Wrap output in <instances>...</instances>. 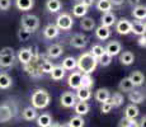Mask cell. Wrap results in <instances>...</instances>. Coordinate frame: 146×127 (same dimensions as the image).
I'll return each mask as SVG.
<instances>
[{
	"instance_id": "1",
	"label": "cell",
	"mask_w": 146,
	"mask_h": 127,
	"mask_svg": "<svg viewBox=\"0 0 146 127\" xmlns=\"http://www.w3.org/2000/svg\"><path fill=\"white\" fill-rule=\"evenodd\" d=\"M98 66V60L90 52H84L76 60V67L81 74H92Z\"/></svg>"
},
{
	"instance_id": "2",
	"label": "cell",
	"mask_w": 146,
	"mask_h": 127,
	"mask_svg": "<svg viewBox=\"0 0 146 127\" xmlns=\"http://www.w3.org/2000/svg\"><path fill=\"white\" fill-rule=\"evenodd\" d=\"M51 95L44 89H36L32 94V106L36 109H43L50 104Z\"/></svg>"
},
{
	"instance_id": "3",
	"label": "cell",
	"mask_w": 146,
	"mask_h": 127,
	"mask_svg": "<svg viewBox=\"0 0 146 127\" xmlns=\"http://www.w3.org/2000/svg\"><path fill=\"white\" fill-rule=\"evenodd\" d=\"M21 23H22V28L33 33L40 27V19L36 15H33V14H24L21 19Z\"/></svg>"
},
{
	"instance_id": "4",
	"label": "cell",
	"mask_w": 146,
	"mask_h": 127,
	"mask_svg": "<svg viewBox=\"0 0 146 127\" xmlns=\"http://www.w3.org/2000/svg\"><path fill=\"white\" fill-rule=\"evenodd\" d=\"M72 25H74V19L67 13H61L56 19V27L60 31H70Z\"/></svg>"
},
{
	"instance_id": "5",
	"label": "cell",
	"mask_w": 146,
	"mask_h": 127,
	"mask_svg": "<svg viewBox=\"0 0 146 127\" xmlns=\"http://www.w3.org/2000/svg\"><path fill=\"white\" fill-rule=\"evenodd\" d=\"M60 102L61 106L65 107V108H72L75 106V103H76V95L72 92H65L61 95Z\"/></svg>"
},
{
	"instance_id": "6",
	"label": "cell",
	"mask_w": 146,
	"mask_h": 127,
	"mask_svg": "<svg viewBox=\"0 0 146 127\" xmlns=\"http://www.w3.org/2000/svg\"><path fill=\"white\" fill-rule=\"evenodd\" d=\"M13 116H14L13 109L9 104H7V103L0 104V123L9 122L13 118Z\"/></svg>"
},
{
	"instance_id": "7",
	"label": "cell",
	"mask_w": 146,
	"mask_h": 127,
	"mask_svg": "<svg viewBox=\"0 0 146 127\" xmlns=\"http://www.w3.org/2000/svg\"><path fill=\"white\" fill-rule=\"evenodd\" d=\"M131 23L132 22H130L128 19L126 18H121L118 22H116V31L118 35H128V33H131Z\"/></svg>"
},
{
	"instance_id": "8",
	"label": "cell",
	"mask_w": 146,
	"mask_h": 127,
	"mask_svg": "<svg viewBox=\"0 0 146 127\" xmlns=\"http://www.w3.org/2000/svg\"><path fill=\"white\" fill-rule=\"evenodd\" d=\"M67 85L71 89L76 90L81 86V72L80 71H72L67 78Z\"/></svg>"
},
{
	"instance_id": "9",
	"label": "cell",
	"mask_w": 146,
	"mask_h": 127,
	"mask_svg": "<svg viewBox=\"0 0 146 127\" xmlns=\"http://www.w3.org/2000/svg\"><path fill=\"white\" fill-rule=\"evenodd\" d=\"M86 43H88V39L84 35H81V33H76L75 36H72V38L70 39V45H71L72 47H75V49H84V47L86 46Z\"/></svg>"
},
{
	"instance_id": "10",
	"label": "cell",
	"mask_w": 146,
	"mask_h": 127,
	"mask_svg": "<svg viewBox=\"0 0 146 127\" xmlns=\"http://www.w3.org/2000/svg\"><path fill=\"white\" fill-rule=\"evenodd\" d=\"M104 50L108 55H111L112 57H113V56H117L121 51H122V46H121V43L118 41H111L104 47Z\"/></svg>"
},
{
	"instance_id": "11",
	"label": "cell",
	"mask_w": 146,
	"mask_h": 127,
	"mask_svg": "<svg viewBox=\"0 0 146 127\" xmlns=\"http://www.w3.org/2000/svg\"><path fill=\"white\" fill-rule=\"evenodd\" d=\"M33 57V51L32 49H21L18 51V60L23 65L28 64Z\"/></svg>"
},
{
	"instance_id": "12",
	"label": "cell",
	"mask_w": 146,
	"mask_h": 127,
	"mask_svg": "<svg viewBox=\"0 0 146 127\" xmlns=\"http://www.w3.org/2000/svg\"><path fill=\"white\" fill-rule=\"evenodd\" d=\"M131 32L136 36H142L146 32V25L145 22L142 21H135L133 23H131Z\"/></svg>"
},
{
	"instance_id": "13",
	"label": "cell",
	"mask_w": 146,
	"mask_h": 127,
	"mask_svg": "<svg viewBox=\"0 0 146 127\" xmlns=\"http://www.w3.org/2000/svg\"><path fill=\"white\" fill-rule=\"evenodd\" d=\"M62 53H64V49L57 43L51 45V46H48V49H47V55H48L50 59H58Z\"/></svg>"
},
{
	"instance_id": "14",
	"label": "cell",
	"mask_w": 146,
	"mask_h": 127,
	"mask_svg": "<svg viewBox=\"0 0 146 127\" xmlns=\"http://www.w3.org/2000/svg\"><path fill=\"white\" fill-rule=\"evenodd\" d=\"M117 22V18L112 12H108V13H103L102 18H100V23L102 25H106V27H109L111 28L112 25H114Z\"/></svg>"
},
{
	"instance_id": "15",
	"label": "cell",
	"mask_w": 146,
	"mask_h": 127,
	"mask_svg": "<svg viewBox=\"0 0 146 127\" xmlns=\"http://www.w3.org/2000/svg\"><path fill=\"white\" fill-rule=\"evenodd\" d=\"M60 33V29L56 27V24H47L43 29V35L46 38L48 39H52V38H56Z\"/></svg>"
},
{
	"instance_id": "16",
	"label": "cell",
	"mask_w": 146,
	"mask_h": 127,
	"mask_svg": "<svg viewBox=\"0 0 146 127\" xmlns=\"http://www.w3.org/2000/svg\"><path fill=\"white\" fill-rule=\"evenodd\" d=\"M95 36H97V38L100 39V41H106V39H108L111 37V29H109V27H106V25L100 24L99 27L95 29Z\"/></svg>"
},
{
	"instance_id": "17",
	"label": "cell",
	"mask_w": 146,
	"mask_h": 127,
	"mask_svg": "<svg viewBox=\"0 0 146 127\" xmlns=\"http://www.w3.org/2000/svg\"><path fill=\"white\" fill-rule=\"evenodd\" d=\"M76 98L81 102H86L92 98V89L89 88H84V86H80V88L76 89Z\"/></svg>"
},
{
	"instance_id": "18",
	"label": "cell",
	"mask_w": 146,
	"mask_h": 127,
	"mask_svg": "<svg viewBox=\"0 0 146 127\" xmlns=\"http://www.w3.org/2000/svg\"><path fill=\"white\" fill-rule=\"evenodd\" d=\"M35 5V0H15V7L21 12H28Z\"/></svg>"
},
{
	"instance_id": "19",
	"label": "cell",
	"mask_w": 146,
	"mask_h": 127,
	"mask_svg": "<svg viewBox=\"0 0 146 127\" xmlns=\"http://www.w3.org/2000/svg\"><path fill=\"white\" fill-rule=\"evenodd\" d=\"M128 78H130V80L132 81L133 86H140V85H142V84H144V81H145L144 74H142L141 71H139V70H136V71H132V72H131V75L128 76Z\"/></svg>"
},
{
	"instance_id": "20",
	"label": "cell",
	"mask_w": 146,
	"mask_h": 127,
	"mask_svg": "<svg viewBox=\"0 0 146 127\" xmlns=\"http://www.w3.org/2000/svg\"><path fill=\"white\" fill-rule=\"evenodd\" d=\"M74 109H75V113L78 116H85L86 113L89 112V109H90V107H89V104L86 103V102H76L74 106Z\"/></svg>"
},
{
	"instance_id": "21",
	"label": "cell",
	"mask_w": 146,
	"mask_h": 127,
	"mask_svg": "<svg viewBox=\"0 0 146 127\" xmlns=\"http://www.w3.org/2000/svg\"><path fill=\"white\" fill-rule=\"evenodd\" d=\"M128 99L130 102H132V104H140L144 102L145 95L140 90H131V92H128Z\"/></svg>"
},
{
	"instance_id": "22",
	"label": "cell",
	"mask_w": 146,
	"mask_h": 127,
	"mask_svg": "<svg viewBox=\"0 0 146 127\" xmlns=\"http://www.w3.org/2000/svg\"><path fill=\"white\" fill-rule=\"evenodd\" d=\"M61 66L65 71H74L75 67H76V59L72 57V56H67V57L64 59Z\"/></svg>"
},
{
	"instance_id": "23",
	"label": "cell",
	"mask_w": 146,
	"mask_h": 127,
	"mask_svg": "<svg viewBox=\"0 0 146 127\" xmlns=\"http://www.w3.org/2000/svg\"><path fill=\"white\" fill-rule=\"evenodd\" d=\"M37 125L38 127H50L52 125V117L48 113H42L37 116Z\"/></svg>"
},
{
	"instance_id": "24",
	"label": "cell",
	"mask_w": 146,
	"mask_h": 127,
	"mask_svg": "<svg viewBox=\"0 0 146 127\" xmlns=\"http://www.w3.org/2000/svg\"><path fill=\"white\" fill-rule=\"evenodd\" d=\"M94 98L97 99V102H99V103H103V102L109 100V98H111V93H109L108 89L100 88V89H98L97 92H95Z\"/></svg>"
},
{
	"instance_id": "25",
	"label": "cell",
	"mask_w": 146,
	"mask_h": 127,
	"mask_svg": "<svg viewBox=\"0 0 146 127\" xmlns=\"http://www.w3.org/2000/svg\"><path fill=\"white\" fill-rule=\"evenodd\" d=\"M140 113V109L136 104H132L131 103L130 106L126 107V111H125V117L126 118H130V120H135V118L139 116Z\"/></svg>"
},
{
	"instance_id": "26",
	"label": "cell",
	"mask_w": 146,
	"mask_h": 127,
	"mask_svg": "<svg viewBox=\"0 0 146 127\" xmlns=\"http://www.w3.org/2000/svg\"><path fill=\"white\" fill-rule=\"evenodd\" d=\"M132 15L137 21H145L146 18V8L144 5H135L132 9Z\"/></svg>"
},
{
	"instance_id": "27",
	"label": "cell",
	"mask_w": 146,
	"mask_h": 127,
	"mask_svg": "<svg viewBox=\"0 0 146 127\" xmlns=\"http://www.w3.org/2000/svg\"><path fill=\"white\" fill-rule=\"evenodd\" d=\"M50 75H51L52 80H55V81L62 80L64 76H65V70L62 69V66H53V69L51 70Z\"/></svg>"
},
{
	"instance_id": "28",
	"label": "cell",
	"mask_w": 146,
	"mask_h": 127,
	"mask_svg": "<svg viewBox=\"0 0 146 127\" xmlns=\"http://www.w3.org/2000/svg\"><path fill=\"white\" fill-rule=\"evenodd\" d=\"M118 89H119V92H123V93H128V92H131V90H133V84H132V81L130 80V78H123L122 80L119 81Z\"/></svg>"
},
{
	"instance_id": "29",
	"label": "cell",
	"mask_w": 146,
	"mask_h": 127,
	"mask_svg": "<svg viewBox=\"0 0 146 127\" xmlns=\"http://www.w3.org/2000/svg\"><path fill=\"white\" fill-rule=\"evenodd\" d=\"M86 13H88V8H86L83 3H79V4H76L72 8V14H74V17H76V18H83V17H85Z\"/></svg>"
},
{
	"instance_id": "30",
	"label": "cell",
	"mask_w": 146,
	"mask_h": 127,
	"mask_svg": "<svg viewBox=\"0 0 146 127\" xmlns=\"http://www.w3.org/2000/svg\"><path fill=\"white\" fill-rule=\"evenodd\" d=\"M13 84V80L7 72H0V89H9Z\"/></svg>"
},
{
	"instance_id": "31",
	"label": "cell",
	"mask_w": 146,
	"mask_h": 127,
	"mask_svg": "<svg viewBox=\"0 0 146 127\" xmlns=\"http://www.w3.org/2000/svg\"><path fill=\"white\" fill-rule=\"evenodd\" d=\"M22 117L26 121H33L37 118V111H36V108H33V107H27V108H24L23 112H22Z\"/></svg>"
},
{
	"instance_id": "32",
	"label": "cell",
	"mask_w": 146,
	"mask_h": 127,
	"mask_svg": "<svg viewBox=\"0 0 146 127\" xmlns=\"http://www.w3.org/2000/svg\"><path fill=\"white\" fill-rule=\"evenodd\" d=\"M80 27L84 31H92L95 28V21L89 17H83V19L80 21Z\"/></svg>"
},
{
	"instance_id": "33",
	"label": "cell",
	"mask_w": 146,
	"mask_h": 127,
	"mask_svg": "<svg viewBox=\"0 0 146 127\" xmlns=\"http://www.w3.org/2000/svg\"><path fill=\"white\" fill-rule=\"evenodd\" d=\"M119 61H121V64H122V65H126V66H128V65L133 64L135 56H133V53L131 52V51H125V52L121 55Z\"/></svg>"
},
{
	"instance_id": "34",
	"label": "cell",
	"mask_w": 146,
	"mask_h": 127,
	"mask_svg": "<svg viewBox=\"0 0 146 127\" xmlns=\"http://www.w3.org/2000/svg\"><path fill=\"white\" fill-rule=\"evenodd\" d=\"M62 4H61L60 0H47L46 1V8L48 12L51 13H57L61 9Z\"/></svg>"
},
{
	"instance_id": "35",
	"label": "cell",
	"mask_w": 146,
	"mask_h": 127,
	"mask_svg": "<svg viewBox=\"0 0 146 127\" xmlns=\"http://www.w3.org/2000/svg\"><path fill=\"white\" fill-rule=\"evenodd\" d=\"M14 55H1L0 53V66L1 67H10L14 64Z\"/></svg>"
},
{
	"instance_id": "36",
	"label": "cell",
	"mask_w": 146,
	"mask_h": 127,
	"mask_svg": "<svg viewBox=\"0 0 146 127\" xmlns=\"http://www.w3.org/2000/svg\"><path fill=\"white\" fill-rule=\"evenodd\" d=\"M112 7H113V5L111 4V1H109V0H98V1H97V9L100 10L102 13L111 12Z\"/></svg>"
},
{
	"instance_id": "37",
	"label": "cell",
	"mask_w": 146,
	"mask_h": 127,
	"mask_svg": "<svg viewBox=\"0 0 146 127\" xmlns=\"http://www.w3.org/2000/svg\"><path fill=\"white\" fill-rule=\"evenodd\" d=\"M93 85H94V80L90 74H81V86L92 89Z\"/></svg>"
},
{
	"instance_id": "38",
	"label": "cell",
	"mask_w": 146,
	"mask_h": 127,
	"mask_svg": "<svg viewBox=\"0 0 146 127\" xmlns=\"http://www.w3.org/2000/svg\"><path fill=\"white\" fill-rule=\"evenodd\" d=\"M109 100L112 102L113 107H121L123 104V95H122V93H121V92H116L111 98H109Z\"/></svg>"
},
{
	"instance_id": "39",
	"label": "cell",
	"mask_w": 146,
	"mask_h": 127,
	"mask_svg": "<svg viewBox=\"0 0 146 127\" xmlns=\"http://www.w3.org/2000/svg\"><path fill=\"white\" fill-rule=\"evenodd\" d=\"M70 127H84L85 125V121H84V118L81 117V116H75V117H72L71 120H70L69 122Z\"/></svg>"
},
{
	"instance_id": "40",
	"label": "cell",
	"mask_w": 146,
	"mask_h": 127,
	"mask_svg": "<svg viewBox=\"0 0 146 127\" xmlns=\"http://www.w3.org/2000/svg\"><path fill=\"white\" fill-rule=\"evenodd\" d=\"M89 52H90L92 55H93L94 57L98 60V59H99L100 56H102L103 53L106 52V50H104V47H103V46H100V45H94V46L92 47V50L89 51Z\"/></svg>"
},
{
	"instance_id": "41",
	"label": "cell",
	"mask_w": 146,
	"mask_h": 127,
	"mask_svg": "<svg viewBox=\"0 0 146 127\" xmlns=\"http://www.w3.org/2000/svg\"><path fill=\"white\" fill-rule=\"evenodd\" d=\"M53 69V65L52 63L48 60V59H43L41 63V70L43 74H50L51 72V70Z\"/></svg>"
},
{
	"instance_id": "42",
	"label": "cell",
	"mask_w": 146,
	"mask_h": 127,
	"mask_svg": "<svg viewBox=\"0 0 146 127\" xmlns=\"http://www.w3.org/2000/svg\"><path fill=\"white\" fill-rule=\"evenodd\" d=\"M119 127H139V122L135 120H130V118H122L119 122Z\"/></svg>"
},
{
	"instance_id": "43",
	"label": "cell",
	"mask_w": 146,
	"mask_h": 127,
	"mask_svg": "<svg viewBox=\"0 0 146 127\" xmlns=\"http://www.w3.org/2000/svg\"><path fill=\"white\" fill-rule=\"evenodd\" d=\"M31 35H32V33H31L29 31L24 29V28H21V29L18 31V39H19L21 42H26V41H28V39H29Z\"/></svg>"
},
{
	"instance_id": "44",
	"label": "cell",
	"mask_w": 146,
	"mask_h": 127,
	"mask_svg": "<svg viewBox=\"0 0 146 127\" xmlns=\"http://www.w3.org/2000/svg\"><path fill=\"white\" fill-rule=\"evenodd\" d=\"M112 63V56L108 55L107 52H104L99 59H98V64H100L102 66H108Z\"/></svg>"
},
{
	"instance_id": "45",
	"label": "cell",
	"mask_w": 146,
	"mask_h": 127,
	"mask_svg": "<svg viewBox=\"0 0 146 127\" xmlns=\"http://www.w3.org/2000/svg\"><path fill=\"white\" fill-rule=\"evenodd\" d=\"M113 108V104H112L111 100H107V102H103L102 103V107H100V111L102 113H109Z\"/></svg>"
},
{
	"instance_id": "46",
	"label": "cell",
	"mask_w": 146,
	"mask_h": 127,
	"mask_svg": "<svg viewBox=\"0 0 146 127\" xmlns=\"http://www.w3.org/2000/svg\"><path fill=\"white\" fill-rule=\"evenodd\" d=\"M12 0H0V10H9Z\"/></svg>"
},
{
	"instance_id": "47",
	"label": "cell",
	"mask_w": 146,
	"mask_h": 127,
	"mask_svg": "<svg viewBox=\"0 0 146 127\" xmlns=\"http://www.w3.org/2000/svg\"><path fill=\"white\" fill-rule=\"evenodd\" d=\"M1 55H14V50L12 47H4L1 51H0Z\"/></svg>"
},
{
	"instance_id": "48",
	"label": "cell",
	"mask_w": 146,
	"mask_h": 127,
	"mask_svg": "<svg viewBox=\"0 0 146 127\" xmlns=\"http://www.w3.org/2000/svg\"><path fill=\"white\" fill-rule=\"evenodd\" d=\"M137 45H139L140 47H145L146 46V37H145V35H142V36H140L139 39H137Z\"/></svg>"
},
{
	"instance_id": "49",
	"label": "cell",
	"mask_w": 146,
	"mask_h": 127,
	"mask_svg": "<svg viewBox=\"0 0 146 127\" xmlns=\"http://www.w3.org/2000/svg\"><path fill=\"white\" fill-rule=\"evenodd\" d=\"M111 1L112 5H114V7H119V5H122L123 3H125V0H109Z\"/></svg>"
},
{
	"instance_id": "50",
	"label": "cell",
	"mask_w": 146,
	"mask_h": 127,
	"mask_svg": "<svg viewBox=\"0 0 146 127\" xmlns=\"http://www.w3.org/2000/svg\"><path fill=\"white\" fill-rule=\"evenodd\" d=\"M94 1H95V0H83L81 3H83V4L85 5L86 8H89V7H92V5L94 4Z\"/></svg>"
},
{
	"instance_id": "51",
	"label": "cell",
	"mask_w": 146,
	"mask_h": 127,
	"mask_svg": "<svg viewBox=\"0 0 146 127\" xmlns=\"http://www.w3.org/2000/svg\"><path fill=\"white\" fill-rule=\"evenodd\" d=\"M146 126V117L144 116V117L141 118V121H140V123H139V127H145Z\"/></svg>"
},
{
	"instance_id": "52",
	"label": "cell",
	"mask_w": 146,
	"mask_h": 127,
	"mask_svg": "<svg viewBox=\"0 0 146 127\" xmlns=\"http://www.w3.org/2000/svg\"><path fill=\"white\" fill-rule=\"evenodd\" d=\"M128 3H130L131 5H139L140 0H128Z\"/></svg>"
},
{
	"instance_id": "53",
	"label": "cell",
	"mask_w": 146,
	"mask_h": 127,
	"mask_svg": "<svg viewBox=\"0 0 146 127\" xmlns=\"http://www.w3.org/2000/svg\"><path fill=\"white\" fill-rule=\"evenodd\" d=\"M50 127H62V125H60V123H53V125H51Z\"/></svg>"
},
{
	"instance_id": "54",
	"label": "cell",
	"mask_w": 146,
	"mask_h": 127,
	"mask_svg": "<svg viewBox=\"0 0 146 127\" xmlns=\"http://www.w3.org/2000/svg\"><path fill=\"white\" fill-rule=\"evenodd\" d=\"M62 127H70L69 123H65V125H62Z\"/></svg>"
}]
</instances>
